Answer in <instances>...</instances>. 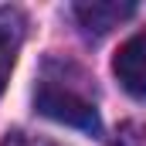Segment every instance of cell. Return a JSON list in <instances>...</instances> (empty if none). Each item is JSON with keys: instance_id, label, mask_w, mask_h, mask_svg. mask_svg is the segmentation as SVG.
Here are the masks:
<instances>
[{"instance_id": "6", "label": "cell", "mask_w": 146, "mask_h": 146, "mask_svg": "<svg viewBox=\"0 0 146 146\" xmlns=\"http://www.w3.org/2000/svg\"><path fill=\"white\" fill-rule=\"evenodd\" d=\"M7 146H54V143H41V139H27V136H14Z\"/></svg>"}, {"instance_id": "4", "label": "cell", "mask_w": 146, "mask_h": 146, "mask_svg": "<svg viewBox=\"0 0 146 146\" xmlns=\"http://www.w3.org/2000/svg\"><path fill=\"white\" fill-rule=\"evenodd\" d=\"M24 14L17 7H0V95L10 82V72L17 65L21 44H24Z\"/></svg>"}, {"instance_id": "5", "label": "cell", "mask_w": 146, "mask_h": 146, "mask_svg": "<svg viewBox=\"0 0 146 146\" xmlns=\"http://www.w3.org/2000/svg\"><path fill=\"white\" fill-rule=\"evenodd\" d=\"M112 146H146V126L143 122H126L115 133V143Z\"/></svg>"}, {"instance_id": "2", "label": "cell", "mask_w": 146, "mask_h": 146, "mask_svg": "<svg viewBox=\"0 0 146 146\" xmlns=\"http://www.w3.org/2000/svg\"><path fill=\"white\" fill-rule=\"evenodd\" d=\"M112 72H115L119 85H122L129 95L146 99V34L129 37V41L115 51Z\"/></svg>"}, {"instance_id": "3", "label": "cell", "mask_w": 146, "mask_h": 146, "mask_svg": "<svg viewBox=\"0 0 146 146\" xmlns=\"http://www.w3.org/2000/svg\"><path fill=\"white\" fill-rule=\"evenodd\" d=\"M78 24L88 34H109L112 27H119L126 17L136 14V3H115V0H85L72 7Z\"/></svg>"}, {"instance_id": "1", "label": "cell", "mask_w": 146, "mask_h": 146, "mask_svg": "<svg viewBox=\"0 0 146 146\" xmlns=\"http://www.w3.org/2000/svg\"><path fill=\"white\" fill-rule=\"evenodd\" d=\"M34 106L41 115L75 126V129H85V133H99V126H102L92 82L72 61H58V58L44 61V72H41V82L34 92Z\"/></svg>"}]
</instances>
